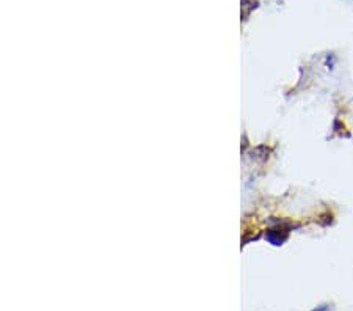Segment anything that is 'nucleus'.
I'll use <instances>...</instances> for the list:
<instances>
[{
    "instance_id": "obj_1",
    "label": "nucleus",
    "mask_w": 353,
    "mask_h": 311,
    "mask_svg": "<svg viewBox=\"0 0 353 311\" xmlns=\"http://www.w3.org/2000/svg\"><path fill=\"white\" fill-rule=\"evenodd\" d=\"M312 311H327V307H325V305H321V307H317V308H314Z\"/></svg>"
}]
</instances>
